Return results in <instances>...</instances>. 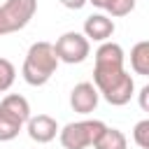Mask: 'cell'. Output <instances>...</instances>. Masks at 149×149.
Returning <instances> with one entry per match:
<instances>
[{"instance_id":"6da1fadb","label":"cell","mask_w":149,"mask_h":149,"mask_svg":"<svg viewBox=\"0 0 149 149\" xmlns=\"http://www.w3.org/2000/svg\"><path fill=\"white\" fill-rule=\"evenodd\" d=\"M123 49L121 44L107 40L100 42L95 49V63H93V86L98 93L114 107H123L130 102L135 93V81L123 68Z\"/></svg>"},{"instance_id":"7a4b0ae2","label":"cell","mask_w":149,"mask_h":149,"mask_svg":"<svg viewBox=\"0 0 149 149\" xmlns=\"http://www.w3.org/2000/svg\"><path fill=\"white\" fill-rule=\"evenodd\" d=\"M56 68H58V58H56L54 44L42 40V42L30 44L21 65V77L28 86H44L54 77Z\"/></svg>"},{"instance_id":"3957f363","label":"cell","mask_w":149,"mask_h":149,"mask_svg":"<svg viewBox=\"0 0 149 149\" xmlns=\"http://www.w3.org/2000/svg\"><path fill=\"white\" fill-rule=\"evenodd\" d=\"M105 130V121L100 119H81L70 121L58 130V140L63 149H88L98 140V135Z\"/></svg>"},{"instance_id":"277c9868","label":"cell","mask_w":149,"mask_h":149,"mask_svg":"<svg viewBox=\"0 0 149 149\" xmlns=\"http://www.w3.org/2000/svg\"><path fill=\"white\" fill-rule=\"evenodd\" d=\"M37 12V0H5L0 5V37L23 30Z\"/></svg>"},{"instance_id":"5b68a950","label":"cell","mask_w":149,"mask_h":149,"mask_svg":"<svg viewBox=\"0 0 149 149\" xmlns=\"http://www.w3.org/2000/svg\"><path fill=\"white\" fill-rule=\"evenodd\" d=\"M54 51L58 63H68V65H77L84 63L91 54V42L84 37V33L77 30H68L63 33L56 42H54Z\"/></svg>"},{"instance_id":"8992f818","label":"cell","mask_w":149,"mask_h":149,"mask_svg":"<svg viewBox=\"0 0 149 149\" xmlns=\"http://www.w3.org/2000/svg\"><path fill=\"white\" fill-rule=\"evenodd\" d=\"M26 130H28V137L33 142L47 144V142L56 140L61 128H58V121L54 116H49V114H37V116L30 114V119L26 121Z\"/></svg>"},{"instance_id":"52a82bcc","label":"cell","mask_w":149,"mask_h":149,"mask_svg":"<svg viewBox=\"0 0 149 149\" xmlns=\"http://www.w3.org/2000/svg\"><path fill=\"white\" fill-rule=\"evenodd\" d=\"M98 100H100V93L98 88L91 84V81H79L72 91H70V107L77 112V114H91L95 112L98 107Z\"/></svg>"},{"instance_id":"ba28073f","label":"cell","mask_w":149,"mask_h":149,"mask_svg":"<svg viewBox=\"0 0 149 149\" xmlns=\"http://www.w3.org/2000/svg\"><path fill=\"white\" fill-rule=\"evenodd\" d=\"M116 26L112 21V16L107 14H91L84 19V37L91 42H107L112 35H114Z\"/></svg>"},{"instance_id":"9c48e42d","label":"cell","mask_w":149,"mask_h":149,"mask_svg":"<svg viewBox=\"0 0 149 149\" xmlns=\"http://www.w3.org/2000/svg\"><path fill=\"white\" fill-rule=\"evenodd\" d=\"M0 112L9 114L12 119H16L19 123L26 126V121L30 119V102L19 93H9V95H5L0 100Z\"/></svg>"},{"instance_id":"30bf717a","label":"cell","mask_w":149,"mask_h":149,"mask_svg":"<svg viewBox=\"0 0 149 149\" xmlns=\"http://www.w3.org/2000/svg\"><path fill=\"white\" fill-rule=\"evenodd\" d=\"M93 149H128V140H126V135L119 128L105 126V130L93 142Z\"/></svg>"},{"instance_id":"8fae6325","label":"cell","mask_w":149,"mask_h":149,"mask_svg":"<svg viewBox=\"0 0 149 149\" xmlns=\"http://www.w3.org/2000/svg\"><path fill=\"white\" fill-rule=\"evenodd\" d=\"M130 68L135 74H142V77L149 74V42L147 40H140L130 49Z\"/></svg>"},{"instance_id":"7c38bea8","label":"cell","mask_w":149,"mask_h":149,"mask_svg":"<svg viewBox=\"0 0 149 149\" xmlns=\"http://www.w3.org/2000/svg\"><path fill=\"white\" fill-rule=\"evenodd\" d=\"M21 128H23V123H19V121L12 119L9 114L0 112V142H9V140H14V137L21 133Z\"/></svg>"},{"instance_id":"4fadbf2b","label":"cell","mask_w":149,"mask_h":149,"mask_svg":"<svg viewBox=\"0 0 149 149\" xmlns=\"http://www.w3.org/2000/svg\"><path fill=\"white\" fill-rule=\"evenodd\" d=\"M14 79H16V68H14V63L7 61V58H0V93L9 91L12 84H14Z\"/></svg>"},{"instance_id":"5bb4252c","label":"cell","mask_w":149,"mask_h":149,"mask_svg":"<svg viewBox=\"0 0 149 149\" xmlns=\"http://www.w3.org/2000/svg\"><path fill=\"white\" fill-rule=\"evenodd\" d=\"M133 140L140 149H149V119H142L133 128Z\"/></svg>"},{"instance_id":"9a60e30c","label":"cell","mask_w":149,"mask_h":149,"mask_svg":"<svg viewBox=\"0 0 149 149\" xmlns=\"http://www.w3.org/2000/svg\"><path fill=\"white\" fill-rule=\"evenodd\" d=\"M133 9H135V0H112V2L105 7L107 16H126V14H130Z\"/></svg>"},{"instance_id":"2e32d148","label":"cell","mask_w":149,"mask_h":149,"mask_svg":"<svg viewBox=\"0 0 149 149\" xmlns=\"http://www.w3.org/2000/svg\"><path fill=\"white\" fill-rule=\"evenodd\" d=\"M140 107L144 112H149V84L140 88Z\"/></svg>"},{"instance_id":"e0dca14e","label":"cell","mask_w":149,"mask_h":149,"mask_svg":"<svg viewBox=\"0 0 149 149\" xmlns=\"http://www.w3.org/2000/svg\"><path fill=\"white\" fill-rule=\"evenodd\" d=\"M63 7H68V9H81L84 5H86V0H58Z\"/></svg>"},{"instance_id":"ac0fdd59","label":"cell","mask_w":149,"mask_h":149,"mask_svg":"<svg viewBox=\"0 0 149 149\" xmlns=\"http://www.w3.org/2000/svg\"><path fill=\"white\" fill-rule=\"evenodd\" d=\"M86 2H91V5H93V7H98V9H105L112 0H86Z\"/></svg>"}]
</instances>
